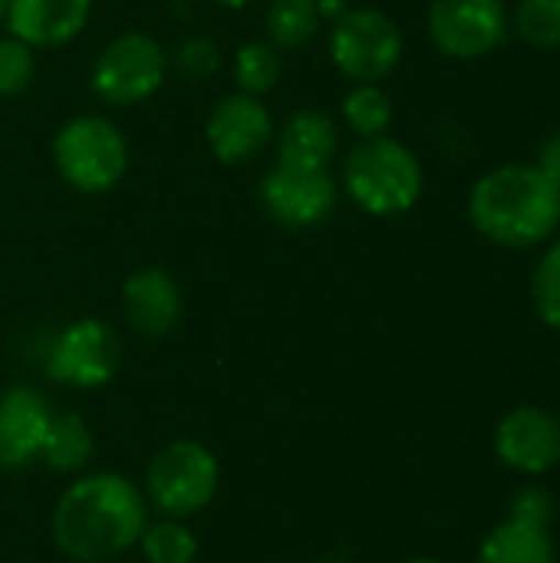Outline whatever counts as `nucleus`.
Here are the masks:
<instances>
[{"label":"nucleus","instance_id":"30","mask_svg":"<svg viewBox=\"0 0 560 563\" xmlns=\"http://www.w3.org/2000/svg\"><path fill=\"white\" fill-rule=\"evenodd\" d=\"M403 563H446V561H439V558H413V561H403Z\"/></svg>","mask_w":560,"mask_h":563},{"label":"nucleus","instance_id":"22","mask_svg":"<svg viewBox=\"0 0 560 563\" xmlns=\"http://www.w3.org/2000/svg\"><path fill=\"white\" fill-rule=\"evenodd\" d=\"M139 548L149 563H195L198 558V538L182 518H162L155 525H145Z\"/></svg>","mask_w":560,"mask_h":563},{"label":"nucleus","instance_id":"10","mask_svg":"<svg viewBox=\"0 0 560 563\" xmlns=\"http://www.w3.org/2000/svg\"><path fill=\"white\" fill-rule=\"evenodd\" d=\"M257 195L267 218H274L290 231H307V228H320L333 214L340 185L330 175V168L274 162V168L261 178Z\"/></svg>","mask_w":560,"mask_h":563},{"label":"nucleus","instance_id":"26","mask_svg":"<svg viewBox=\"0 0 560 563\" xmlns=\"http://www.w3.org/2000/svg\"><path fill=\"white\" fill-rule=\"evenodd\" d=\"M168 66H175L178 76H185L188 82H205L208 76L218 73L221 66V49L215 40L208 36H188L178 43V49L172 53Z\"/></svg>","mask_w":560,"mask_h":563},{"label":"nucleus","instance_id":"9","mask_svg":"<svg viewBox=\"0 0 560 563\" xmlns=\"http://www.w3.org/2000/svg\"><path fill=\"white\" fill-rule=\"evenodd\" d=\"M119 360L122 346L116 330L99 317H83L56 333L46 353V376L73 389H99L116 376Z\"/></svg>","mask_w":560,"mask_h":563},{"label":"nucleus","instance_id":"6","mask_svg":"<svg viewBox=\"0 0 560 563\" xmlns=\"http://www.w3.org/2000/svg\"><path fill=\"white\" fill-rule=\"evenodd\" d=\"M168 76V53L152 33L125 30L92 59L89 86L109 106H139L152 99Z\"/></svg>","mask_w":560,"mask_h":563},{"label":"nucleus","instance_id":"3","mask_svg":"<svg viewBox=\"0 0 560 563\" xmlns=\"http://www.w3.org/2000/svg\"><path fill=\"white\" fill-rule=\"evenodd\" d=\"M343 188L350 201L370 218H399L413 211L426 188V172L419 155L393 139H360L343 162Z\"/></svg>","mask_w":560,"mask_h":563},{"label":"nucleus","instance_id":"20","mask_svg":"<svg viewBox=\"0 0 560 563\" xmlns=\"http://www.w3.org/2000/svg\"><path fill=\"white\" fill-rule=\"evenodd\" d=\"M281 73H284L281 49L271 46L267 40L241 43L234 49V56H231V79H234V89L238 92L267 96L281 82Z\"/></svg>","mask_w":560,"mask_h":563},{"label":"nucleus","instance_id":"13","mask_svg":"<svg viewBox=\"0 0 560 563\" xmlns=\"http://www.w3.org/2000/svg\"><path fill=\"white\" fill-rule=\"evenodd\" d=\"M122 313L129 327L145 340L168 336L185 313L178 280L165 267H139L122 284Z\"/></svg>","mask_w":560,"mask_h":563},{"label":"nucleus","instance_id":"21","mask_svg":"<svg viewBox=\"0 0 560 563\" xmlns=\"http://www.w3.org/2000/svg\"><path fill=\"white\" fill-rule=\"evenodd\" d=\"M343 122L350 125V132H356L360 139H376L386 135L393 125V99L380 82H353L350 92L343 96Z\"/></svg>","mask_w":560,"mask_h":563},{"label":"nucleus","instance_id":"23","mask_svg":"<svg viewBox=\"0 0 560 563\" xmlns=\"http://www.w3.org/2000/svg\"><path fill=\"white\" fill-rule=\"evenodd\" d=\"M512 26L528 46L541 53L560 49V0H518Z\"/></svg>","mask_w":560,"mask_h":563},{"label":"nucleus","instance_id":"1","mask_svg":"<svg viewBox=\"0 0 560 563\" xmlns=\"http://www.w3.org/2000/svg\"><path fill=\"white\" fill-rule=\"evenodd\" d=\"M149 525L142 492L116 472L76 478L53 508V541L76 563H102L139 544Z\"/></svg>","mask_w":560,"mask_h":563},{"label":"nucleus","instance_id":"17","mask_svg":"<svg viewBox=\"0 0 560 563\" xmlns=\"http://www.w3.org/2000/svg\"><path fill=\"white\" fill-rule=\"evenodd\" d=\"M475 563H558V548L551 528L505 518L482 538Z\"/></svg>","mask_w":560,"mask_h":563},{"label":"nucleus","instance_id":"29","mask_svg":"<svg viewBox=\"0 0 560 563\" xmlns=\"http://www.w3.org/2000/svg\"><path fill=\"white\" fill-rule=\"evenodd\" d=\"M211 3H218L224 10H241V7H251L254 0H211Z\"/></svg>","mask_w":560,"mask_h":563},{"label":"nucleus","instance_id":"19","mask_svg":"<svg viewBox=\"0 0 560 563\" xmlns=\"http://www.w3.org/2000/svg\"><path fill=\"white\" fill-rule=\"evenodd\" d=\"M320 0H271L264 10V40L281 53H294L320 33Z\"/></svg>","mask_w":560,"mask_h":563},{"label":"nucleus","instance_id":"8","mask_svg":"<svg viewBox=\"0 0 560 563\" xmlns=\"http://www.w3.org/2000/svg\"><path fill=\"white\" fill-rule=\"evenodd\" d=\"M426 30L442 56L472 63L492 56L508 40L512 13L505 0H432Z\"/></svg>","mask_w":560,"mask_h":563},{"label":"nucleus","instance_id":"25","mask_svg":"<svg viewBox=\"0 0 560 563\" xmlns=\"http://www.w3.org/2000/svg\"><path fill=\"white\" fill-rule=\"evenodd\" d=\"M36 73V49L17 36L0 40V96H20Z\"/></svg>","mask_w":560,"mask_h":563},{"label":"nucleus","instance_id":"12","mask_svg":"<svg viewBox=\"0 0 560 563\" xmlns=\"http://www.w3.org/2000/svg\"><path fill=\"white\" fill-rule=\"evenodd\" d=\"M274 115L261 96L231 92L205 119V142L221 165H248L274 142Z\"/></svg>","mask_w":560,"mask_h":563},{"label":"nucleus","instance_id":"24","mask_svg":"<svg viewBox=\"0 0 560 563\" xmlns=\"http://www.w3.org/2000/svg\"><path fill=\"white\" fill-rule=\"evenodd\" d=\"M531 307L548 330L560 333V238L545 244L531 274Z\"/></svg>","mask_w":560,"mask_h":563},{"label":"nucleus","instance_id":"5","mask_svg":"<svg viewBox=\"0 0 560 563\" xmlns=\"http://www.w3.org/2000/svg\"><path fill=\"white\" fill-rule=\"evenodd\" d=\"M218 482L221 468L215 452L195 439H175L149 462L145 495L165 518L188 521L215 501Z\"/></svg>","mask_w":560,"mask_h":563},{"label":"nucleus","instance_id":"27","mask_svg":"<svg viewBox=\"0 0 560 563\" xmlns=\"http://www.w3.org/2000/svg\"><path fill=\"white\" fill-rule=\"evenodd\" d=\"M508 518L525 521V525H538V528H551L554 518H558V498H554L551 488L528 478V485H521L508 498Z\"/></svg>","mask_w":560,"mask_h":563},{"label":"nucleus","instance_id":"15","mask_svg":"<svg viewBox=\"0 0 560 563\" xmlns=\"http://www.w3.org/2000/svg\"><path fill=\"white\" fill-rule=\"evenodd\" d=\"M92 13V0H10L7 30L33 49H56L73 43Z\"/></svg>","mask_w":560,"mask_h":563},{"label":"nucleus","instance_id":"31","mask_svg":"<svg viewBox=\"0 0 560 563\" xmlns=\"http://www.w3.org/2000/svg\"><path fill=\"white\" fill-rule=\"evenodd\" d=\"M7 7H10V0H0V23L7 20Z\"/></svg>","mask_w":560,"mask_h":563},{"label":"nucleus","instance_id":"7","mask_svg":"<svg viewBox=\"0 0 560 563\" xmlns=\"http://www.w3.org/2000/svg\"><path fill=\"white\" fill-rule=\"evenodd\" d=\"M403 30L376 7H347L330 26V59L353 82H380L403 59Z\"/></svg>","mask_w":560,"mask_h":563},{"label":"nucleus","instance_id":"2","mask_svg":"<svg viewBox=\"0 0 560 563\" xmlns=\"http://www.w3.org/2000/svg\"><path fill=\"white\" fill-rule=\"evenodd\" d=\"M469 221L498 247H541L560 228V188L538 165H498L472 185Z\"/></svg>","mask_w":560,"mask_h":563},{"label":"nucleus","instance_id":"18","mask_svg":"<svg viewBox=\"0 0 560 563\" xmlns=\"http://www.w3.org/2000/svg\"><path fill=\"white\" fill-rule=\"evenodd\" d=\"M92 452H96L92 432H89V426L79 416L66 412V416H53L50 419L43 445H40V462L46 468H53L59 475L83 472L92 462Z\"/></svg>","mask_w":560,"mask_h":563},{"label":"nucleus","instance_id":"14","mask_svg":"<svg viewBox=\"0 0 560 563\" xmlns=\"http://www.w3.org/2000/svg\"><path fill=\"white\" fill-rule=\"evenodd\" d=\"M50 419V402L36 389L10 386L0 393V472H20L40 459Z\"/></svg>","mask_w":560,"mask_h":563},{"label":"nucleus","instance_id":"28","mask_svg":"<svg viewBox=\"0 0 560 563\" xmlns=\"http://www.w3.org/2000/svg\"><path fill=\"white\" fill-rule=\"evenodd\" d=\"M554 185L560 188V129L558 132H551L545 142H541V148H538V162H535Z\"/></svg>","mask_w":560,"mask_h":563},{"label":"nucleus","instance_id":"4","mask_svg":"<svg viewBox=\"0 0 560 563\" xmlns=\"http://www.w3.org/2000/svg\"><path fill=\"white\" fill-rule=\"evenodd\" d=\"M53 168L73 191L106 195L129 172V142L106 115H76L53 135Z\"/></svg>","mask_w":560,"mask_h":563},{"label":"nucleus","instance_id":"16","mask_svg":"<svg viewBox=\"0 0 560 563\" xmlns=\"http://www.w3.org/2000/svg\"><path fill=\"white\" fill-rule=\"evenodd\" d=\"M277 162L304 165V168H330L340 152V129L320 109H297L274 132Z\"/></svg>","mask_w":560,"mask_h":563},{"label":"nucleus","instance_id":"11","mask_svg":"<svg viewBox=\"0 0 560 563\" xmlns=\"http://www.w3.org/2000/svg\"><path fill=\"white\" fill-rule=\"evenodd\" d=\"M492 442L508 472L541 478L560 465V416L541 406H515L498 419Z\"/></svg>","mask_w":560,"mask_h":563}]
</instances>
